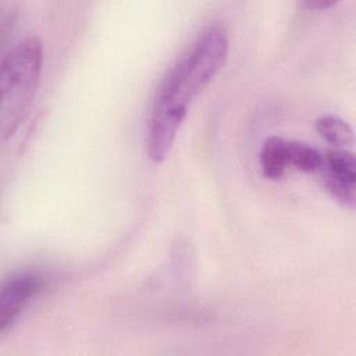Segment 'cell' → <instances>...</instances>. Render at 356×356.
Instances as JSON below:
<instances>
[{
	"instance_id": "obj_1",
	"label": "cell",
	"mask_w": 356,
	"mask_h": 356,
	"mask_svg": "<svg viewBox=\"0 0 356 356\" xmlns=\"http://www.w3.org/2000/svg\"><path fill=\"white\" fill-rule=\"evenodd\" d=\"M228 49L225 26L210 24L164 76L153 100L147 128L146 147L153 163L167 159L191 104L224 67Z\"/></svg>"
},
{
	"instance_id": "obj_2",
	"label": "cell",
	"mask_w": 356,
	"mask_h": 356,
	"mask_svg": "<svg viewBox=\"0 0 356 356\" xmlns=\"http://www.w3.org/2000/svg\"><path fill=\"white\" fill-rule=\"evenodd\" d=\"M42 42L36 36L19 40L1 60L0 131L3 140L15 134L38 92L42 75Z\"/></svg>"
},
{
	"instance_id": "obj_3",
	"label": "cell",
	"mask_w": 356,
	"mask_h": 356,
	"mask_svg": "<svg viewBox=\"0 0 356 356\" xmlns=\"http://www.w3.org/2000/svg\"><path fill=\"white\" fill-rule=\"evenodd\" d=\"M46 284V275L38 270L17 271L3 281L0 288V335H4L14 325Z\"/></svg>"
},
{
	"instance_id": "obj_4",
	"label": "cell",
	"mask_w": 356,
	"mask_h": 356,
	"mask_svg": "<svg viewBox=\"0 0 356 356\" xmlns=\"http://www.w3.org/2000/svg\"><path fill=\"white\" fill-rule=\"evenodd\" d=\"M330 195L343 207L353 210L356 203V159L346 149L323 153L317 171Z\"/></svg>"
},
{
	"instance_id": "obj_5",
	"label": "cell",
	"mask_w": 356,
	"mask_h": 356,
	"mask_svg": "<svg viewBox=\"0 0 356 356\" xmlns=\"http://www.w3.org/2000/svg\"><path fill=\"white\" fill-rule=\"evenodd\" d=\"M259 161L264 177L282 178L289 168V140L281 136L267 138L261 145Z\"/></svg>"
},
{
	"instance_id": "obj_6",
	"label": "cell",
	"mask_w": 356,
	"mask_h": 356,
	"mask_svg": "<svg viewBox=\"0 0 356 356\" xmlns=\"http://www.w3.org/2000/svg\"><path fill=\"white\" fill-rule=\"evenodd\" d=\"M316 131L334 149H345L353 143V129L341 117L334 114L321 115L316 121Z\"/></svg>"
},
{
	"instance_id": "obj_7",
	"label": "cell",
	"mask_w": 356,
	"mask_h": 356,
	"mask_svg": "<svg viewBox=\"0 0 356 356\" xmlns=\"http://www.w3.org/2000/svg\"><path fill=\"white\" fill-rule=\"evenodd\" d=\"M321 159L323 153L316 147L303 142L289 140V168L303 172H317Z\"/></svg>"
},
{
	"instance_id": "obj_8",
	"label": "cell",
	"mask_w": 356,
	"mask_h": 356,
	"mask_svg": "<svg viewBox=\"0 0 356 356\" xmlns=\"http://www.w3.org/2000/svg\"><path fill=\"white\" fill-rule=\"evenodd\" d=\"M335 1H324V0H307L303 1L302 6L306 7L307 10H325L328 7H332Z\"/></svg>"
}]
</instances>
